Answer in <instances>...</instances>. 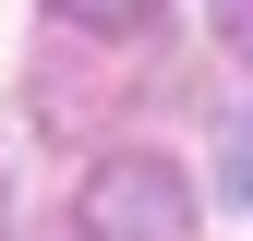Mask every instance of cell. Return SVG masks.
Masks as SVG:
<instances>
[{
    "instance_id": "obj_1",
    "label": "cell",
    "mask_w": 253,
    "mask_h": 241,
    "mask_svg": "<svg viewBox=\"0 0 253 241\" xmlns=\"http://www.w3.org/2000/svg\"><path fill=\"white\" fill-rule=\"evenodd\" d=\"M84 241H181V217H193V193H181L169 157H97V181H84Z\"/></svg>"
},
{
    "instance_id": "obj_4",
    "label": "cell",
    "mask_w": 253,
    "mask_h": 241,
    "mask_svg": "<svg viewBox=\"0 0 253 241\" xmlns=\"http://www.w3.org/2000/svg\"><path fill=\"white\" fill-rule=\"evenodd\" d=\"M217 24H229V37H253V0H217Z\"/></svg>"
},
{
    "instance_id": "obj_3",
    "label": "cell",
    "mask_w": 253,
    "mask_h": 241,
    "mask_svg": "<svg viewBox=\"0 0 253 241\" xmlns=\"http://www.w3.org/2000/svg\"><path fill=\"white\" fill-rule=\"evenodd\" d=\"M60 12H73V24H97V37H133L157 0H60Z\"/></svg>"
},
{
    "instance_id": "obj_2",
    "label": "cell",
    "mask_w": 253,
    "mask_h": 241,
    "mask_svg": "<svg viewBox=\"0 0 253 241\" xmlns=\"http://www.w3.org/2000/svg\"><path fill=\"white\" fill-rule=\"evenodd\" d=\"M217 169H229V205H253V97H241V120H229V145H217Z\"/></svg>"
}]
</instances>
